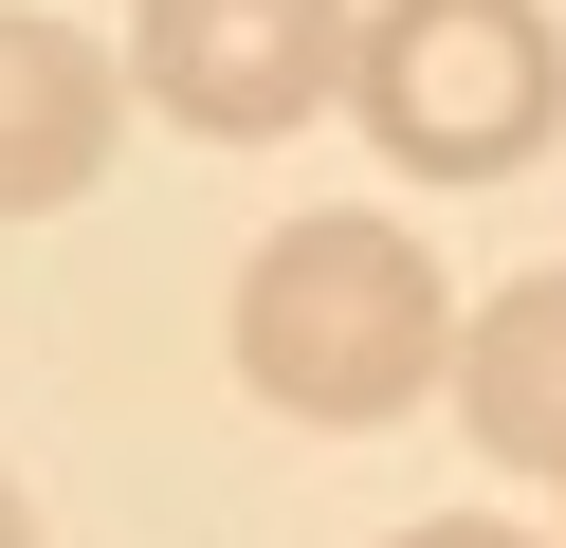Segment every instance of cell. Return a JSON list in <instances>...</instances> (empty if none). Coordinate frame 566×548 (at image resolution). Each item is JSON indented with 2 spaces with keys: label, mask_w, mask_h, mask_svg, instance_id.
<instances>
[{
  "label": "cell",
  "mask_w": 566,
  "mask_h": 548,
  "mask_svg": "<svg viewBox=\"0 0 566 548\" xmlns=\"http://www.w3.org/2000/svg\"><path fill=\"white\" fill-rule=\"evenodd\" d=\"M238 384L274 421H329V438H384L402 402L457 384V292L402 219H274L256 275H238Z\"/></svg>",
  "instance_id": "1"
},
{
  "label": "cell",
  "mask_w": 566,
  "mask_h": 548,
  "mask_svg": "<svg viewBox=\"0 0 566 548\" xmlns=\"http://www.w3.org/2000/svg\"><path fill=\"white\" fill-rule=\"evenodd\" d=\"M347 110L402 183H512L566 128V37H548V0H366Z\"/></svg>",
  "instance_id": "2"
},
{
  "label": "cell",
  "mask_w": 566,
  "mask_h": 548,
  "mask_svg": "<svg viewBox=\"0 0 566 548\" xmlns=\"http://www.w3.org/2000/svg\"><path fill=\"white\" fill-rule=\"evenodd\" d=\"M128 92L201 146H274L311 110H347V0H147Z\"/></svg>",
  "instance_id": "3"
},
{
  "label": "cell",
  "mask_w": 566,
  "mask_h": 548,
  "mask_svg": "<svg viewBox=\"0 0 566 548\" xmlns=\"http://www.w3.org/2000/svg\"><path fill=\"white\" fill-rule=\"evenodd\" d=\"M128 128V55H92L74 19H0V219H55Z\"/></svg>",
  "instance_id": "4"
},
{
  "label": "cell",
  "mask_w": 566,
  "mask_h": 548,
  "mask_svg": "<svg viewBox=\"0 0 566 548\" xmlns=\"http://www.w3.org/2000/svg\"><path fill=\"white\" fill-rule=\"evenodd\" d=\"M457 421L493 475H566V275H512L457 329Z\"/></svg>",
  "instance_id": "5"
},
{
  "label": "cell",
  "mask_w": 566,
  "mask_h": 548,
  "mask_svg": "<svg viewBox=\"0 0 566 548\" xmlns=\"http://www.w3.org/2000/svg\"><path fill=\"white\" fill-rule=\"evenodd\" d=\"M402 548H530V530H493V511H439V530H402Z\"/></svg>",
  "instance_id": "6"
},
{
  "label": "cell",
  "mask_w": 566,
  "mask_h": 548,
  "mask_svg": "<svg viewBox=\"0 0 566 548\" xmlns=\"http://www.w3.org/2000/svg\"><path fill=\"white\" fill-rule=\"evenodd\" d=\"M0 548H38V511H19V475H0Z\"/></svg>",
  "instance_id": "7"
}]
</instances>
